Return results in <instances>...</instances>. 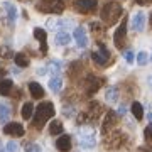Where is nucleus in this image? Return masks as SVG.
I'll list each match as a JSON object with an SVG mask.
<instances>
[{
	"label": "nucleus",
	"mask_w": 152,
	"mask_h": 152,
	"mask_svg": "<svg viewBox=\"0 0 152 152\" xmlns=\"http://www.w3.org/2000/svg\"><path fill=\"white\" fill-rule=\"evenodd\" d=\"M9 118H10V108H9V105L0 103V124H7Z\"/></svg>",
	"instance_id": "412c9836"
},
{
	"label": "nucleus",
	"mask_w": 152,
	"mask_h": 152,
	"mask_svg": "<svg viewBox=\"0 0 152 152\" xmlns=\"http://www.w3.org/2000/svg\"><path fill=\"white\" fill-rule=\"evenodd\" d=\"M125 59L129 61V63H132L134 61V53L132 51H125Z\"/></svg>",
	"instance_id": "72a5a7b5"
},
{
	"label": "nucleus",
	"mask_w": 152,
	"mask_h": 152,
	"mask_svg": "<svg viewBox=\"0 0 152 152\" xmlns=\"http://www.w3.org/2000/svg\"><path fill=\"white\" fill-rule=\"evenodd\" d=\"M48 69L51 71V75H59V71H61V63L59 61H51L48 66Z\"/></svg>",
	"instance_id": "bb28decb"
},
{
	"label": "nucleus",
	"mask_w": 152,
	"mask_h": 152,
	"mask_svg": "<svg viewBox=\"0 0 152 152\" xmlns=\"http://www.w3.org/2000/svg\"><path fill=\"white\" fill-rule=\"evenodd\" d=\"M63 113H64V117H73L71 113H75V108H73V107H66V105H64V108H63Z\"/></svg>",
	"instance_id": "2f4dec72"
},
{
	"label": "nucleus",
	"mask_w": 152,
	"mask_h": 152,
	"mask_svg": "<svg viewBox=\"0 0 152 152\" xmlns=\"http://www.w3.org/2000/svg\"><path fill=\"white\" fill-rule=\"evenodd\" d=\"M4 7V14H2V19L9 24V26H14L17 19V7L12 4V2H4L2 4Z\"/></svg>",
	"instance_id": "423d86ee"
},
{
	"label": "nucleus",
	"mask_w": 152,
	"mask_h": 152,
	"mask_svg": "<svg viewBox=\"0 0 152 152\" xmlns=\"http://www.w3.org/2000/svg\"><path fill=\"white\" fill-rule=\"evenodd\" d=\"M125 41H127V19L122 20V24H120L118 29L115 31V36H113V42L118 49L125 48Z\"/></svg>",
	"instance_id": "0eeeda50"
},
{
	"label": "nucleus",
	"mask_w": 152,
	"mask_h": 152,
	"mask_svg": "<svg viewBox=\"0 0 152 152\" xmlns=\"http://www.w3.org/2000/svg\"><path fill=\"white\" fill-rule=\"evenodd\" d=\"M4 75H5V71H4V69H0V80H2V76H4Z\"/></svg>",
	"instance_id": "e433bc0d"
},
{
	"label": "nucleus",
	"mask_w": 152,
	"mask_h": 152,
	"mask_svg": "<svg viewBox=\"0 0 152 152\" xmlns=\"http://www.w3.org/2000/svg\"><path fill=\"white\" fill-rule=\"evenodd\" d=\"M122 140H124V135L120 134L118 130H110L108 132V137L105 139V145L108 147V149H118L122 145Z\"/></svg>",
	"instance_id": "6e6552de"
},
{
	"label": "nucleus",
	"mask_w": 152,
	"mask_h": 152,
	"mask_svg": "<svg viewBox=\"0 0 152 152\" xmlns=\"http://www.w3.org/2000/svg\"><path fill=\"white\" fill-rule=\"evenodd\" d=\"M122 14H124V9H122V5H120L118 2H108V4L103 5L100 15H102V20L107 26H113L115 22L122 17Z\"/></svg>",
	"instance_id": "f03ea898"
},
{
	"label": "nucleus",
	"mask_w": 152,
	"mask_h": 152,
	"mask_svg": "<svg viewBox=\"0 0 152 152\" xmlns=\"http://www.w3.org/2000/svg\"><path fill=\"white\" fill-rule=\"evenodd\" d=\"M76 137H78V144L83 149H93L95 144H96V134H95V129L90 127V125H81L78 132H76Z\"/></svg>",
	"instance_id": "7ed1b4c3"
},
{
	"label": "nucleus",
	"mask_w": 152,
	"mask_h": 152,
	"mask_svg": "<svg viewBox=\"0 0 152 152\" xmlns=\"http://www.w3.org/2000/svg\"><path fill=\"white\" fill-rule=\"evenodd\" d=\"M26 152H42L37 144H26Z\"/></svg>",
	"instance_id": "c85d7f7f"
},
{
	"label": "nucleus",
	"mask_w": 152,
	"mask_h": 152,
	"mask_svg": "<svg viewBox=\"0 0 152 152\" xmlns=\"http://www.w3.org/2000/svg\"><path fill=\"white\" fill-rule=\"evenodd\" d=\"M14 61H15V64L19 66V68H27L29 66V58L24 53H19V54H15V58H14Z\"/></svg>",
	"instance_id": "4be33fe9"
},
{
	"label": "nucleus",
	"mask_w": 152,
	"mask_h": 152,
	"mask_svg": "<svg viewBox=\"0 0 152 152\" xmlns=\"http://www.w3.org/2000/svg\"><path fill=\"white\" fill-rule=\"evenodd\" d=\"M132 113H134V117H135L137 120L144 118V108H142V105L139 103V102H134V103H132Z\"/></svg>",
	"instance_id": "b1692460"
},
{
	"label": "nucleus",
	"mask_w": 152,
	"mask_h": 152,
	"mask_svg": "<svg viewBox=\"0 0 152 152\" xmlns=\"http://www.w3.org/2000/svg\"><path fill=\"white\" fill-rule=\"evenodd\" d=\"M34 37L41 44V54H48V34H46V31L41 27H36L34 29Z\"/></svg>",
	"instance_id": "ddd939ff"
},
{
	"label": "nucleus",
	"mask_w": 152,
	"mask_h": 152,
	"mask_svg": "<svg viewBox=\"0 0 152 152\" xmlns=\"http://www.w3.org/2000/svg\"><path fill=\"white\" fill-rule=\"evenodd\" d=\"M20 115H22V118H32V115H34V105L31 103V102H27V103H24L22 105V110H20Z\"/></svg>",
	"instance_id": "aec40b11"
},
{
	"label": "nucleus",
	"mask_w": 152,
	"mask_h": 152,
	"mask_svg": "<svg viewBox=\"0 0 152 152\" xmlns=\"http://www.w3.org/2000/svg\"><path fill=\"white\" fill-rule=\"evenodd\" d=\"M149 122H151V125H149V127L152 129V113H149Z\"/></svg>",
	"instance_id": "c9c22d12"
},
{
	"label": "nucleus",
	"mask_w": 152,
	"mask_h": 152,
	"mask_svg": "<svg viewBox=\"0 0 152 152\" xmlns=\"http://www.w3.org/2000/svg\"><path fill=\"white\" fill-rule=\"evenodd\" d=\"M19 151V144L17 142H9L7 144V152H17Z\"/></svg>",
	"instance_id": "7c9ffc66"
},
{
	"label": "nucleus",
	"mask_w": 152,
	"mask_h": 152,
	"mask_svg": "<svg viewBox=\"0 0 152 152\" xmlns=\"http://www.w3.org/2000/svg\"><path fill=\"white\" fill-rule=\"evenodd\" d=\"M39 12H49V14H61L64 10V2L63 0H42L37 4Z\"/></svg>",
	"instance_id": "20e7f679"
},
{
	"label": "nucleus",
	"mask_w": 152,
	"mask_h": 152,
	"mask_svg": "<svg viewBox=\"0 0 152 152\" xmlns=\"http://www.w3.org/2000/svg\"><path fill=\"white\" fill-rule=\"evenodd\" d=\"M132 29L135 31V32H142L144 29H145V14L144 12H137L132 15Z\"/></svg>",
	"instance_id": "9b49d317"
},
{
	"label": "nucleus",
	"mask_w": 152,
	"mask_h": 152,
	"mask_svg": "<svg viewBox=\"0 0 152 152\" xmlns=\"http://www.w3.org/2000/svg\"><path fill=\"white\" fill-rule=\"evenodd\" d=\"M96 0H76L75 2V9L81 14H90L96 9Z\"/></svg>",
	"instance_id": "1a4fd4ad"
},
{
	"label": "nucleus",
	"mask_w": 152,
	"mask_h": 152,
	"mask_svg": "<svg viewBox=\"0 0 152 152\" xmlns=\"http://www.w3.org/2000/svg\"><path fill=\"white\" fill-rule=\"evenodd\" d=\"M49 132L53 135H59L61 132H63V124H61L59 120H53L51 125H49Z\"/></svg>",
	"instance_id": "a878e982"
},
{
	"label": "nucleus",
	"mask_w": 152,
	"mask_h": 152,
	"mask_svg": "<svg viewBox=\"0 0 152 152\" xmlns=\"http://www.w3.org/2000/svg\"><path fill=\"white\" fill-rule=\"evenodd\" d=\"M103 85V80L102 78H96V76L90 75L86 78V83H85V88H86V93L88 95H93V93H96L100 88Z\"/></svg>",
	"instance_id": "9d476101"
},
{
	"label": "nucleus",
	"mask_w": 152,
	"mask_h": 152,
	"mask_svg": "<svg viewBox=\"0 0 152 152\" xmlns=\"http://www.w3.org/2000/svg\"><path fill=\"white\" fill-rule=\"evenodd\" d=\"M29 91H31V95H32L34 100H41V98L44 96V90H42V86H41L39 83H36V81L29 83Z\"/></svg>",
	"instance_id": "f3484780"
},
{
	"label": "nucleus",
	"mask_w": 152,
	"mask_h": 152,
	"mask_svg": "<svg viewBox=\"0 0 152 152\" xmlns=\"http://www.w3.org/2000/svg\"><path fill=\"white\" fill-rule=\"evenodd\" d=\"M139 5H149V4H152V0H135Z\"/></svg>",
	"instance_id": "f704fd0d"
},
{
	"label": "nucleus",
	"mask_w": 152,
	"mask_h": 152,
	"mask_svg": "<svg viewBox=\"0 0 152 152\" xmlns=\"http://www.w3.org/2000/svg\"><path fill=\"white\" fill-rule=\"evenodd\" d=\"M73 36H75V41H76V44H78V48L85 49L88 46V37H86V32H85L83 27H76Z\"/></svg>",
	"instance_id": "2eb2a0df"
},
{
	"label": "nucleus",
	"mask_w": 152,
	"mask_h": 152,
	"mask_svg": "<svg viewBox=\"0 0 152 152\" xmlns=\"http://www.w3.org/2000/svg\"><path fill=\"white\" fill-rule=\"evenodd\" d=\"M56 44H59V46H68L71 42V34L68 31H58L56 34Z\"/></svg>",
	"instance_id": "a211bd4d"
},
{
	"label": "nucleus",
	"mask_w": 152,
	"mask_h": 152,
	"mask_svg": "<svg viewBox=\"0 0 152 152\" xmlns=\"http://www.w3.org/2000/svg\"><path fill=\"white\" fill-rule=\"evenodd\" d=\"M4 132H5L7 135H12V137H22L26 134V129L22 127V124L14 122V124H7L4 127Z\"/></svg>",
	"instance_id": "4468645a"
},
{
	"label": "nucleus",
	"mask_w": 152,
	"mask_h": 152,
	"mask_svg": "<svg viewBox=\"0 0 152 152\" xmlns=\"http://www.w3.org/2000/svg\"><path fill=\"white\" fill-rule=\"evenodd\" d=\"M117 100H118V88L110 86L108 90H107V102L113 103V102H117Z\"/></svg>",
	"instance_id": "393cba45"
},
{
	"label": "nucleus",
	"mask_w": 152,
	"mask_h": 152,
	"mask_svg": "<svg viewBox=\"0 0 152 152\" xmlns=\"http://www.w3.org/2000/svg\"><path fill=\"white\" fill-rule=\"evenodd\" d=\"M91 59L95 61L98 66H107V64H108V59H110L108 49L105 48L103 44H100L96 51H93V53H91Z\"/></svg>",
	"instance_id": "39448f33"
},
{
	"label": "nucleus",
	"mask_w": 152,
	"mask_h": 152,
	"mask_svg": "<svg viewBox=\"0 0 152 152\" xmlns=\"http://www.w3.org/2000/svg\"><path fill=\"white\" fill-rule=\"evenodd\" d=\"M0 56H4V58H10L12 56L10 48H9V46H2V48H0Z\"/></svg>",
	"instance_id": "c756f323"
},
{
	"label": "nucleus",
	"mask_w": 152,
	"mask_h": 152,
	"mask_svg": "<svg viewBox=\"0 0 152 152\" xmlns=\"http://www.w3.org/2000/svg\"><path fill=\"white\" fill-rule=\"evenodd\" d=\"M12 86H14L12 80H4V81H0V95H4V96L10 95Z\"/></svg>",
	"instance_id": "5701e85b"
},
{
	"label": "nucleus",
	"mask_w": 152,
	"mask_h": 152,
	"mask_svg": "<svg viewBox=\"0 0 152 152\" xmlns=\"http://www.w3.org/2000/svg\"><path fill=\"white\" fill-rule=\"evenodd\" d=\"M144 135H145L147 142H151V144H152V129H151V127H147L145 130H144Z\"/></svg>",
	"instance_id": "473e14b6"
},
{
	"label": "nucleus",
	"mask_w": 152,
	"mask_h": 152,
	"mask_svg": "<svg viewBox=\"0 0 152 152\" xmlns=\"http://www.w3.org/2000/svg\"><path fill=\"white\" fill-rule=\"evenodd\" d=\"M54 113H56L54 105L51 102H41V105L36 108V113L32 115V127L34 129H42L44 124L51 117H54Z\"/></svg>",
	"instance_id": "f257e3e1"
},
{
	"label": "nucleus",
	"mask_w": 152,
	"mask_h": 152,
	"mask_svg": "<svg viewBox=\"0 0 152 152\" xmlns=\"http://www.w3.org/2000/svg\"><path fill=\"white\" fill-rule=\"evenodd\" d=\"M149 85H151V88H152V76L149 78Z\"/></svg>",
	"instance_id": "4c0bfd02"
},
{
	"label": "nucleus",
	"mask_w": 152,
	"mask_h": 152,
	"mask_svg": "<svg viewBox=\"0 0 152 152\" xmlns=\"http://www.w3.org/2000/svg\"><path fill=\"white\" fill-rule=\"evenodd\" d=\"M147 59H149V56H147V53H144V51L137 54V63H139L140 66H145L147 64Z\"/></svg>",
	"instance_id": "cd10ccee"
},
{
	"label": "nucleus",
	"mask_w": 152,
	"mask_h": 152,
	"mask_svg": "<svg viewBox=\"0 0 152 152\" xmlns=\"http://www.w3.org/2000/svg\"><path fill=\"white\" fill-rule=\"evenodd\" d=\"M117 120H118V115L112 112L110 110L108 113L105 115V120H103V125H102V129H103V134H108L110 130H113V127L117 125Z\"/></svg>",
	"instance_id": "f8f14e48"
},
{
	"label": "nucleus",
	"mask_w": 152,
	"mask_h": 152,
	"mask_svg": "<svg viewBox=\"0 0 152 152\" xmlns=\"http://www.w3.org/2000/svg\"><path fill=\"white\" fill-rule=\"evenodd\" d=\"M49 88H51L53 93H59L61 88H63V80H61L59 76H53V78L49 80Z\"/></svg>",
	"instance_id": "6ab92c4d"
},
{
	"label": "nucleus",
	"mask_w": 152,
	"mask_h": 152,
	"mask_svg": "<svg viewBox=\"0 0 152 152\" xmlns=\"http://www.w3.org/2000/svg\"><path fill=\"white\" fill-rule=\"evenodd\" d=\"M56 149L61 152H68L71 149V137L69 135H61L56 140Z\"/></svg>",
	"instance_id": "dca6fc26"
}]
</instances>
